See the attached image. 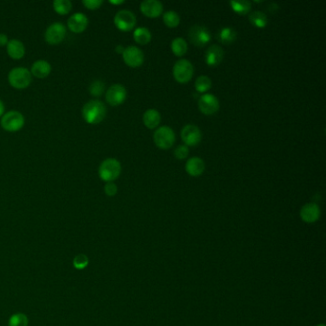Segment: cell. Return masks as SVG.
Instances as JSON below:
<instances>
[{"label": "cell", "mask_w": 326, "mask_h": 326, "mask_svg": "<svg viewBox=\"0 0 326 326\" xmlns=\"http://www.w3.org/2000/svg\"><path fill=\"white\" fill-rule=\"evenodd\" d=\"M106 115V107L101 101H90L82 108V117L85 122L96 124L102 122Z\"/></svg>", "instance_id": "cell-1"}, {"label": "cell", "mask_w": 326, "mask_h": 326, "mask_svg": "<svg viewBox=\"0 0 326 326\" xmlns=\"http://www.w3.org/2000/svg\"><path fill=\"white\" fill-rule=\"evenodd\" d=\"M122 172L121 163L115 158H107L99 168V175L101 179L106 182H113Z\"/></svg>", "instance_id": "cell-2"}, {"label": "cell", "mask_w": 326, "mask_h": 326, "mask_svg": "<svg viewBox=\"0 0 326 326\" xmlns=\"http://www.w3.org/2000/svg\"><path fill=\"white\" fill-rule=\"evenodd\" d=\"M8 80L13 87L23 89L28 87L32 82V74L25 67H16L10 71Z\"/></svg>", "instance_id": "cell-3"}, {"label": "cell", "mask_w": 326, "mask_h": 326, "mask_svg": "<svg viewBox=\"0 0 326 326\" xmlns=\"http://www.w3.org/2000/svg\"><path fill=\"white\" fill-rule=\"evenodd\" d=\"M153 139L157 147L162 149H169L175 142V133L171 126L163 125L155 131Z\"/></svg>", "instance_id": "cell-4"}, {"label": "cell", "mask_w": 326, "mask_h": 326, "mask_svg": "<svg viewBox=\"0 0 326 326\" xmlns=\"http://www.w3.org/2000/svg\"><path fill=\"white\" fill-rule=\"evenodd\" d=\"M172 72L177 82L186 83L192 78L194 69L192 63L188 59L181 58L175 62Z\"/></svg>", "instance_id": "cell-5"}, {"label": "cell", "mask_w": 326, "mask_h": 326, "mask_svg": "<svg viewBox=\"0 0 326 326\" xmlns=\"http://www.w3.org/2000/svg\"><path fill=\"white\" fill-rule=\"evenodd\" d=\"M188 36L190 42L198 47H203L212 39L210 30L204 25L195 24L191 26L188 30Z\"/></svg>", "instance_id": "cell-6"}, {"label": "cell", "mask_w": 326, "mask_h": 326, "mask_svg": "<svg viewBox=\"0 0 326 326\" xmlns=\"http://www.w3.org/2000/svg\"><path fill=\"white\" fill-rule=\"evenodd\" d=\"M24 117L18 111H10L3 115L1 119V126L9 132L20 131L24 125Z\"/></svg>", "instance_id": "cell-7"}, {"label": "cell", "mask_w": 326, "mask_h": 326, "mask_svg": "<svg viewBox=\"0 0 326 326\" xmlns=\"http://www.w3.org/2000/svg\"><path fill=\"white\" fill-rule=\"evenodd\" d=\"M136 16L129 10H121L115 15V25L119 30L123 32L132 30L136 25Z\"/></svg>", "instance_id": "cell-8"}, {"label": "cell", "mask_w": 326, "mask_h": 326, "mask_svg": "<svg viewBox=\"0 0 326 326\" xmlns=\"http://www.w3.org/2000/svg\"><path fill=\"white\" fill-rule=\"evenodd\" d=\"M66 36V28L60 22H55L50 25L44 34V39L51 45H56L64 40Z\"/></svg>", "instance_id": "cell-9"}, {"label": "cell", "mask_w": 326, "mask_h": 326, "mask_svg": "<svg viewBox=\"0 0 326 326\" xmlns=\"http://www.w3.org/2000/svg\"><path fill=\"white\" fill-rule=\"evenodd\" d=\"M126 95H127V92L125 87L120 83H115L106 91V102L110 106H119L125 101Z\"/></svg>", "instance_id": "cell-10"}, {"label": "cell", "mask_w": 326, "mask_h": 326, "mask_svg": "<svg viewBox=\"0 0 326 326\" xmlns=\"http://www.w3.org/2000/svg\"><path fill=\"white\" fill-rule=\"evenodd\" d=\"M122 58L127 66L131 67H138L143 64L145 55H144V52L137 46L129 45L126 48H124V51L122 53Z\"/></svg>", "instance_id": "cell-11"}, {"label": "cell", "mask_w": 326, "mask_h": 326, "mask_svg": "<svg viewBox=\"0 0 326 326\" xmlns=\"http://www.w3.org/2000/svg\"><path fill=\"white\" fill-rule=\"evenodd\" d=\"M181 138L186 146H196L202 139V132L195 124H187L181 131Z\"/></svg>", "instance_id": "cell-12"}, {"label": "cell", "mask_w": 326, "mask_h": 326, "mask_svg": "<svg viewBox=\"0 0 326 326\" xmlns=\"http://www.w3.org/2000/svg\"><path fill=\"white\" fill-rule=\"evenodd\" d=\"M219 101L212 94H204L198 101L199 109L206 115L214 114L219 109Z\"/></svg>", "instance_id": "cell-13"}, {"label": "cell", "mask_w": 326, "mask_h": 326, "mask_svg": "<svg viewBox=\"0 0 326 326\" xmlns=\"http://www.w3.org/2000/svg\"><path fill=\"white\" fill-rule=\"evenodd\" d=\"M142 13L148 17H159L163 13V4L159 0H145L141 3Z\"/></svg>", "instance_id": "cell-14"}, {"label": "cell", "mask_w": 326, "mask_h": 326, "mask_svg": "<svg viewBox=\"0 0 326 326\" xmlns=\"http://www.w3.org/2000/svg\"><path fill=\"white\" fill-rule=\"evenodd\" d=\"M223 58H224V50L219 45L212 44L206 50L205 60L208 66H218L223 60Z\"/></svg>", "instance_id": "cell-15"}, {"label": "cell", "mask_w": 326, "mask_h": 326, "mask_svg": "<svg viewBox=\"0 0 326 326\" xmlns=\"http://www.w3.org/2000/svg\"><path fill=\"white\" fill-rule=\"evenodd\" d=\"M67 25L73 33H82L88 25V18L82 13H76L69 17Z\"/></svg>", "instance_id": "cell-16"}, {"label": "cell", "mask_w": 326, "mask_h": 326, "mask_svg": "<svg viewBox=\"0 0 326 326\" xmlns=\"http://www.w3.org/2000/svg\"><path fill=\"white\" fill-rule=\"evenodd\" d=\"M320 216V209L316 203L305 204L301 210V217L307 223H313L318 220Z\"/></svg>", "instance_id": "cell-17"}, {"label": "cell", "mask_w": 326, "mask_h": 326, "mask_svg": "<svg viewBox=\"0 0 326 326\" xmlns=\"http://www.w3.org/2000/svg\"><path fill=\"white\" fill-rule=\"evenodd\" d=\"M205 171L204 160L200 157H191L186 163V172L191 176H199Z\"/></svg>", "instance_id": "cell-18"}, {"label": "cell", "mask_w": 326, "mask_h": 326, "mask_svg": "<svg viewBox=\"0 0 326 326\" xmlns=\"http://www.w3.org/2000/svg\"><path fill=\"white\" fill-rule=\"evenodd\" d=\"M50 72H51V66L49 62L43 59L35 61L31 68V74L39 79H44L48 77Z\"/></svg>", "instance_id": "cell-19"}, {"label": "cell", "mask_w": 326, "mask_h": 326, "mask_svg": "<svg viewBox=\"0 0 326 326\" xmlns=\"http://www.w3.org/2000/svg\"><path fill=\"white\" fill-rule=\"evenodd\" d=\"M7 47V53L9 56L14 59H19L24 57L25 47L24 44L18 40H11L9 41Z\"/></svg>", "instance_id": "cell-20"}, {"label": "cell", "mask_w": 326, "mask_h": 326, "mask_svg": "<svg viewBox=\"0 0 326 326\" xmlns=\"http://www.w3.org/2000/svg\"><path fill=\"white\" fill-rule=\"evenodd\" d=\"M143 121L148 128L153 129L156 128L159 123L161 122V114L158 110L150 108L147 109V111L143 115Z\"/></svg>", "instance_id": "cell-21"}, {"label": "cell", "mask_w": 326, "mask_h": 326, "mask_svg": "<svg viewBox=\"0 0 326 326\" xmlns=\"http://www.w3.org/2000/svg\"><path fill=\"white\" fill-rule=\"evenodd\" d=\"M248 18L253 26L258 28H263L268 24V17L265 15V13L261 11H253L250 13Z\"/></svg>", "instance_id": "cell-22"}, {"label": "cell", "mask_w": 326, "mask_h": 326, "mask_svg": "<svg viewBox=\"0 0 326 326\" xmlns=\"http://www.w3.org/2000/svg\"><path fill=\"white\" fill-rule=\"evenodd\" d=\"M133 37L135 41L139 44H147L151 41V32L147 27H138L135 29Z\"/></svg>", "instance_id": "cell-23"}, {"label": "cell", "mask_w": 326, "mask_h": 326, "mask_svg": "<svg viewBox=\"0 0 326 326\" xmlns=\"http://www.w3.org/2000/svg\"><path fill=\"white\" fill-rule=\"evenodd\" d=\"M236 29L232 27H224L218 32V40L224 44H230L237 40Z\"/></svg>", "instance_id": "cell-24"}, {"label": "cell", "mask_w": 326, "mask_h": 326, "mask_svg": "<svg viewBox=\"0 0 326 326\" xmlns=\"http://www.w3.org/2000/svg\"><path fill=\"white\" fill-rule=\"evenodd\" d=\"M172 52L176 55V56H184L187 51H188V43L185 39L183 38H175L173 41H172L171 44Z\"/></svg>", "instance_id": "cell-25"}, {"label": "cell", "mask_w": 326, "mask_h": 326, "mask_svg": "<svg viewBox=\"0 0 326 326\" xmlns=\"http://www.w3.org/2000/svg\"><path fill=\"white\" fill-rule=\"evenodd\" d=\"M230 4L232 6V9L239 15H246L252 9V3L248 0H242V1L233 0L230 2Z\"/></svg>", "instance_id": "cell-26"}, {"label": "cell", "mask_w": 326, "mask_h": 326, "mask_svg": "<svg viewBox=\"0 0 326 326\" xmlns=\"http://www.w3.org/2000/svg\"><path fill=\"white\" fill-rule=\"evenodd\" d=\"M212 85V80L206 75H201L196 79L195 89L200 93H203L211 89Z\"/></svg>", "instance_id": "cell-27"}, {"label": "cell", "mask_w": 326, "mask_h": 326, "mask_svg": "<svg viewBox=\"0 0 326 326\" xmlns=\"http://www.w3.org/2000/svg\"><path fill=\"white\" fill-rule=\"evenodd\" d=\"M53 7L57 14L67 15L72 9V3L69 0H55L53 2Z\"/></svg>", "instance_id": "cell-28"}, {"label": "cell", "mask_w": 326, "mask_h": 326, "mask_svg": "<svg viewBox=\"0 0 326 326\" xmlns=\"http://www.w3.org/2000/svg\"><path fill=\"white\" fill-rule=\"evenodd\" d=\"M163 20L165 24L169 27H176L180 23V16L175 11H167L164 13Z\"/></svg>", "instance_id": "cell-29"}, {"label": "cell", "mask_w": 326, "mask_h": 326, "mask_svg": "<svg viewBox=\"0 0 326 326\" xmlns=\"http://www.w3.org/2000/svg\"><path fill=\"white\" fill-rule=\"evenodd\" d=\"M29 324V319L28 317L22 314V313H17L11 316L9 318V326H28Z\"/></svg>", "instance_id": "cell-30"}, {"label": "cell", "mask_w": 326, "mask_h": 326, "mask_svg": "<svg viewBox=\"0 0 326 326\" xmlns=\"http://www.w3.org/2000/svg\"><path fill=\"white\" fill-rule=\"evenodd\" d=\"M89 264V258L86 254L80 253L77 254L73 259V266L75 269L83 270L85 269Z\"/></svg>", "instance_id": "cell-31"}, {"label": "cell", "mask_w": 326, "mask_h": 326, "mask_svg": "<svg viewBox=\"0 0 326 326\" xmlns=\"http://www.w3.org/2000/svg\"><path fill=\"white\" fill-rule=\"evenodd\" d=\"M106 89V84L102 81H95L90 84L89 92L92 96L99 97L101 96Z\"/></svg>", "instance_id": "cell-32"}, {"label": "cell", "mask_w": 326, "mask_h": 326, "mask_svg": "<svg viewBox=\"0 0 326 326\" xmlns=\"http://www.w3.org/2000/svg\"><path fill=\"white\" fill-rule=\"evenodd\" d=\"M188 153H189V149L188 146L186 145H179L174 149V156L179 160L186 159L188 156Z\"/></svg>", "instance_id": "cell-33"}, {"label": "cell", "mask_w": 326, "mask_h": 326, "mask_svg": "<svg viewBox=\"0 0 326 326\" xmlns=\"http://www.w3.org/2000/svg\"><path fill=\"white\" fill-rule=\"evenodd\" d=\"M82 4L89 10H96L103 4V0H83Z\"/></svg>", "instance_id": "cell-34"}, {"label": "cell", "mask_w": 326, "mask_h": 326, "mask_svg": "<svg viewBox=\"0 0 326 326\" xmlns=\"http://www.w3.org/2000/svg\"><path fill=\"white\" fill-rule=\"evenodd\" d=\"M105 191L106 195L114 196L118 191V188L113 182H107V184L105 186Z\"/></svg>", "instance_id": "cell-35"}, {"label": "cell", "mask_w": 326, "mask_h": 326, "mask_svg": "<svg viewBox=\"0 0 326 326\" xmlns=\"http://www.w3.org/2000/svg\"><path fill=\"white\" fill-rule=\"evenodd\" d=\"M8 42V37L5 34H0V46H6Z\"/></svg>", "instance_id": "cell-36"}, {"label": "cell", "mask_w": 326, "mask_h": 326, "mask_svg": "<svg viewBox=\"0 0 326 326\" xmlns=\"http://www.w3.org/2000/svg\"><path fill=\"white\" fill-rule=\"evenodd\" d=\"M268 9H269V11L271 13H275L276 11H277V10L279 9V6L277 5V3L273 2V3H270V5L268 6Z\"/></svg>", "instance_id": "cell-37"}, {"label": "cell", "mask_w": 326, "mask_h": 326, "mask_svg": "<svg viewBox=\"0 0 326 326\" xmlns=\"http://www.w3.org/2000/svg\"><path fill=\"white\" fill-rule=\"evenodd\" d=\"M124 51V47L122 45H117L116 46V52L119 53V54H122Z\"/></svg>", "instance_id": "cell-38"}, {"label": "cell", "mask_w": 326, "mask_h": 326, "mask_svg": "<svg viewBox=\"0 0 326 326\" xmlns=\"http://www.w3.org/2000/svg\"><path fill=\"white\" fill-rule=\"evenodd\" d=\"M4 113V104L3 102L0 100V117Z\"/></svg>", "instance_id": "cell-39"}, {"label": "cell", "mask_w": 326, "mask_h": 326, "mask_svg": "<svg viewBox=\"0 0 326 326\" xmlns=\"http://www.w3.org/2000/svg\"><path fill=\"white\" fill-rule=\"evenodd\" d=\"M111 4H122L124 1L123 0H118V1H114V0H110L109 1Z\"/></svg>", "instance_id": "cell-40"}, {"label": "cell", "mask_w": 326, "mask_h": 326, "mask_svg": "<svg viewBox=\"0 0 326 326\" xmlns=\"http://www.w3.org/2000/svg\"><path fill=\"white\" fill-rule=\"evenodd\" d=\"M318 326H325V325H324V324H319V325H318Z\"/></svg>", "instance_id": "cell-41"}]
</instances>
